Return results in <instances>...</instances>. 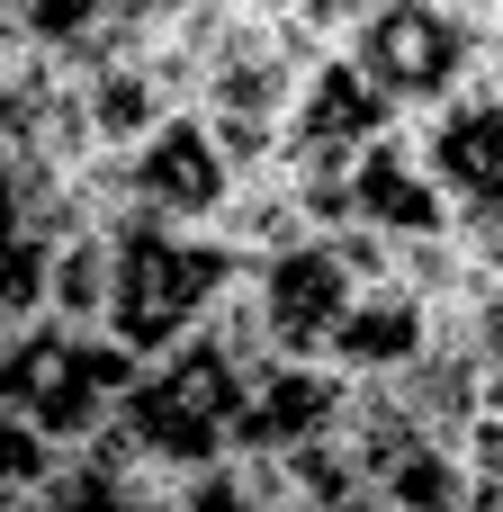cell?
<instances>
[{"label":"cell","mask_w":503,"mask_h":512,"mask_svg":"<svg viewBox=\"0 0 503 512\" xmlns=\"http://www.w3.org/2000/svg\"><path fill=\"white\" fill-rule=\"evenodd\" d=\"M414 144H423V162H432L450 216H495L503 207V90L477 81L468 99L432 108V117L414 126Z\"/></svg>","instance_id":"obj_9"},{"label":"cell","mask_w":503,"mask_h":512,"mask_svg":"<svg viewBox=\"0 0 503 512\" xmlns=\"http://www.w3.org/2000/svg\"><path fill=\"white\" fill-rule=\"evenodd\" d=\"M108 288H117V234H63L54 261H45V306H36V324L108 333Z\"/></svg>","instance_id":"obj_13"},{"label":"cell","mask_w":503,"mask_h":512,"mask_svg":"<svg viewBox=\"0 0 503 512\" xmlns=\"http://www.w3.org/2000/svg\"><path fill=\"white\" fill-rule=\"evenodd\" d=\"M360 288H369V279L342 261V243H333V234H315V243H297V252H279V261L243 270V297H252V315H261L270 360H324Z\"/></svg>","instance_id":"obj_5"},{"label":"cell","mask_w":503,"mask_h":512,"mask_svg":"<svg viewBox=\"0 0 503 512\" xmlns=\"http://www.w3.org/2000/svg\"><path fill=\"white\" fill-rule=\"evenodd\" d=\"M351 225H369L378 243H450L459 216L414 144V126H387L360 162H351Z\"/></svg>","instance_id":"obj_7"},{"label":"cell","mask_w":503,"mask_h":512,"mask_svg":"<svg viewBox=\"0 0 503 512\" xmlns=\"http://www.w3.org/2000/svg\"><path fill=\"white\" fill-rule=\"evenodd\" d=\"M54 225H63V180L9 153L0 162V315L9 324H36V306H45Z\"/></svg>","instance_id":"obj_10"},{"label":"cell","mask_w":503,"mask_h":512,"mask_svg":"<svg viewBox=\"0 0 503 512\" xmlns=\"http://www.w3.org/2000/svg\"><path fill=\"white\" fill-rule=\"evenodd\" d=\"M144 378V360L135 351H117L108 333H63V324H18L9 342H0V405L18 414V423H36L63 459L72 450H90L108 423H117V405H126V387Z\"/></svg>","instance_id":"obj_4"},{"label":"cell","mask_w":503,"mask_h":512,"mask_svg":"<svg viewBox=\"0 0 503 512\" xmlns=\"http://www.w3.org/2000/svg\"><path fill=\"white\" fill-rule=\"evenodd\" d=\"M0 512H18V504H0Z\"/></svg>","instance_id":"obj_17"},{"label":"cell","mask_w":503,"mask_h":512,"mask_svg":"<svg viewBox=\"0 0 503 512\" xmlns=\"http://www.w3.org/2000/svg\"><path fill=\"white\" fill-rule=\"evenodd\" d=\"M486 18L495 9H459V0H378V9H351L342 54L369 72V90L396 108V126H423L432 108H450L486 81Z\"/></svg>","instance_id":"obj_3"},{"label":"cell","mask_w":503,"mask_h":512,"mask_svg":"<svg viewBox=\"0 0 503 512\" xmlns=\"http://www.w3.org/2000/svg\"><path fill=\"white\" fill-rule=\"evenodd\" d=\"M117 180H126V216H153V225H216L234 198V171H225L198 108H180L162 135L117 153Z\"/></svg>","instance_id":"obj_6"},{"label":"cell","mask_w":503,"mask_h":512,"mask_svg":"<svg viewBox=\"0 0 503 512\" xmlns=\"http://www.w3.org/2000/svg\"><path fill=\"white\" fill-rule=\"evenodd\" d=\"M396 126V108L369 90V72L351 54H324L297 72V108H288V153H369Z\"/></svg>","instance_id":"obj_12"},{"label":"cell","mask_w":503,"mask_h":512,"mask_svg":"<svg viewBox=\"0 0 503 512\" xmlns=\"http://www.w3.org/2000/svg\"><path fill=\"white\" fill-rule=\"evenodd\" d=\"M432 315L396 288V279H378V288H360L351 297V315H342V333H333V351H324V369L342 378V387H396L423 351H432Z\"/></svg>","instance_id":"obj_11"},{"label":"cell","mask_w":503,"mask_h":512,"mask_svg":"<svg viewBox=\"0 0 503 512\" xmlns=\"http://www.w3.org/2000/svg\"><path fill=\"white\" fill-rule=\"evenodd\" d=\"M252 378H261V369H243L216 333H198V342L144 360V378H135L126 405H117V432L135 441V459H144L153 477L198 486V477L234 468V414H243V387H252Z\"/></svg>","instance_id":"obj_2"},{"label":"cell","mask_w":503,"mask_h":512,"mask_svg":"<svg viewBox=\"0 0 503 512\" xmlns=\"http://www.w3.org/2000/svg\"><path fill=\"white\" fill-rule=\"evenodd\" d=\"M459 468L477 486V512H503V405H486L468 432H459Z\"/></svg>","instance_id":"obj_15"},{"label":"cell","mask_w":503,"mask_h":512,"mask_svg":"<svg viewBox=\"0 0 503 512\" xmlns=\"http://www.w3.org/2000/svg\"><path fill=\"white\" fill-rule=\"evenodd\" d=\"M243 288V261L216 243V225H117V288H108V342L135 360H162L216 324V306Z\"/></svg>","instance_id":"obj_1"},{"label":"cell","mask_w":503,"mask_h":512,"mask_svg":"<svg viewBox=\"0 0 503 512\" xmlns=\"http://www.w3.org/2000/svg\"><path fill=\"white\" fill-rule=\"evenodd\" d=\"M54 477H63V450H54L36 423H18V414L0 405V504H36Z\"/></svg>","instance_id":"obj_14"},{"label":"cell","mask_w":503,"mask_h":512,"mask_svg":"<svg viewBox=\"0 0 503 512\" xmlns=\"http://www.w3.org/2000/svg\"><path fill=\"white\" fill-rule=\"evenodd\" d=\"M171 512H261V504H252V486H243L234 468H216V477L180 486V504H171Z\"/></svg>","instance_id":"obj_16"},{"label":"cell","mask_w":503,"mask_h":512,"mask_svg":"<svg viewBox=\"0 0 503 512\" xmlns=\"http://www.w3.org/2000/svg\"><path fill=\"white\" fill-rule=\"evenodd\" d=\"M342 378L324 360H270L252 387H243V414H234V459H297L315 441H333L342 423Z\"/></svg>","instance_id":"obj_8"}]
</instances>
